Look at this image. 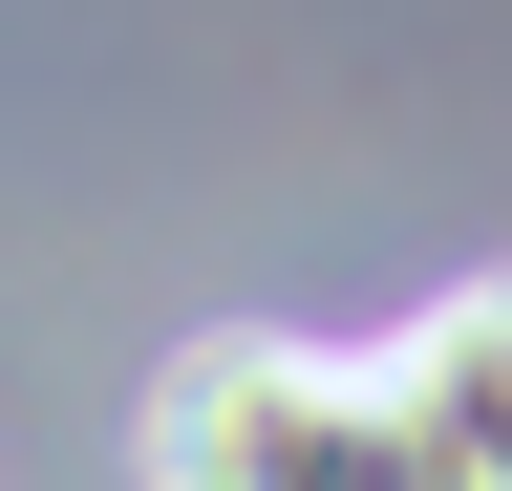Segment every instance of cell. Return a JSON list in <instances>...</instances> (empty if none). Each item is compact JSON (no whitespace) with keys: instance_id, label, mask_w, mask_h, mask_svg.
<instances>
[{"instance_id":"1","label":"cell","mask_w":512,"mask_h":491,"mask_svg":"<svg viewBox=\"0 0 512 491\" xmlns=\"http://www.w3.org/2000/svg\"><path fill=\"white\" fill-rule=\"evenodd\" d=\"M150 491H448L384 363H320L278 321H214L150 363Z\"/></svg>"},{"instance_id":"2","label":"cell","mask_w":512,"mask_h":491,"mask_svg":"<svg viewBox=\"0 0 512 491\" xmlns=\"http://www.w3.org/2000/svg\"><path fill=\"white\" fill-rule=\"evenodd\" d=\"M384 385H406V427H427L448 491H512V278H448L427 321L384 342Z\"/></svg>"}]
</instances>
